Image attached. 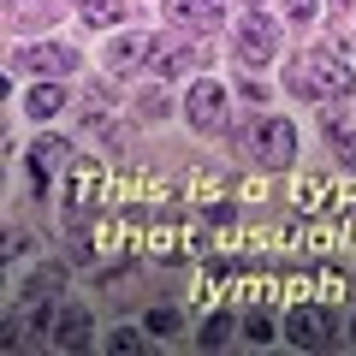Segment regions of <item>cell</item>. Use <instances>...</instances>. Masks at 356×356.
<instances>
[{
	"label": "cell",
	"mask_w": 356,
	"mask_h": 356,
	"mask_svg": "<svg viewBox=\"0 0 356 356\" xmlns=\"http://www.w3.org/2000/svg\"><path fill=\"white\" fill-rule=\"evenodd\" d=\"M297 89H309L315 102H339V95H350V89H356V72L344 65V54L315 48L303 65H297Z\"/></svg>",
	"instance_id": "6da1fadb"
},
{
	"label": "cell",
	"mask_w": 356,
	"mask_h": 356,
	"mask_svg": "<svg viewBox=\"0 0 356 356\" xmlns=\"http://www.w3.org/2000/svg\"><path fill=\"white\" fill-rule=\"evenodd\" d=\"M250 154L261 166H291L297 154V125L291 119H261V125H250Z\"/></svg>",
	"instance_id": "7a4b0ae2"
},
{
	"label": "cell",
	"mask_w": 356,
	"mask_h": 356,
	"mask_svg": "<svg viewBox=\"0 0 356 356\" xmlns=\"http://www.w3.org/2000/svg\"><path fill=\"white\" fill-rule=\"evenodd\" d=\"M232 48H238L250 65H267L273 54H280V24H273V18H261V13H243L238 30H232Z\"/></svg>",
	"instance_id": "3957f363"
},
{
	"label": "cell",
	"mask_w": 356,
	"mask_h": 356,
	"mask_svg": "<svg viewBox=\"0 0 356 356\" xmlns=\"http://www.w3.org/2000/svg\"><path fill=\"white\" fill-rule=\"evenodd\" d=\"M18 65H24L30 77H72L77 72V48H65V42H30V48H18Z\"/></svg>",
	"instance_id": "277c9868"
},
{
	"label": "cell",
	"mask_w": 356,
	"mask_h": 356,
	"mask_svg": "<svg viewBox=\"0 0 356 356\" xmlns=\"http://www.w3.org/2000/svg\"><path fill=\"white\" fill-rule=\"evenodd\" d=\"M184 113H191L196 131H226V89H220L214 77L191 83V95H184Z\"/></svg>",
	"instance_id": "5b68a950"
},
{
	"label": "cell",
	"mask_w": 356,
	"mask_h": 356,
	"mask_svg": "<svg viewBox=\"0 0 356 356\" xmlns=\"http://www.w3.org/2000/svg\"><path fill=\"white\" fill-rule=\"evenodd\" d=\"M220 18H226V0H172L166 6V24L178 30H214Z\"/></svg>",
	"instance_id": "8992f818"
},
{
	"label": "cell",
	"mask_w": 356,
	"mask_h": 356,
	"mask_svg": "<svg viewBox=\"0 0 356 356\" xmlns=\"http://www.w3.org/2000/svg\"><path fill=\"white\" fill-rule=\"evenodd\" d=\"M95 184H102V166L95 161H72L65 166V214H83L95 202Z\"/></svg>",
	"instance_id": "52a82bcc"
},
{
	"label": "cell",
	"mask_w": 356,
	"mask_h": 356,
	"mask_svg": "<svg viewBox=\"0 0 356 356\" xmlns=\"http://www.w3.org/2000/svg\"><path fill=\"white\" fill-rule=\"evenodd\" d=\"M149 48H154V42L143 36V30L113 36V42H107V72H137V65H149Z\"/></svg>",
	"instance_id": "ba28073f"
},
{
	"label": "cell",
	"mask_w": 356,
	"mask_h": 356,
	"mask_svg": "<svg viewBox=\"0 0 356 356\" xmlns=\"http://www.w3.org/2000/svg\"><path fill=\"white\" fill-rule=\"evenodd\" d=\"M291 344H303V350H321V344H327V309H291Z\"/></svg>",
	"instance_id": "9c48e42d"
},
{
	"label": "cell",
	"mask_w": 356,
	"mask_h": 356,
	"mask_svg": "<svg viewBox=\"0 0 356 356\" xmlns=\"http://www.w3.org/2000/svg\"><path fill=\"white\" fill-rule=\"evenodd\" d=\"M24 113H30V119H54V113H65V83H60V77H36V89L24 95Z\"/></svg>",
	"instance_id": "30bf717a"
},
{
	"label": "cell",
	"mask_w": 356,
	"mask_h": 356,
	"mask_svg": "<svg viewBox=\"0 0 356 356\" xmlns=\"http://www.w3.org/2000/svg\"><path fill=\"white\" fill-rule=\"evenodd\" d=\"M54 344H60V350H83V344H89V309H60V321H54Z\"/></svg>",
	"instance_id": "8fae6325"
},
{
	"label": "cell",
	"mask_w": 356,
	"mask_h": 356,
	"mask_svg": "<svg viewBox=\"0 0 356 356\" xmlns=\"http://www.w3.org/2000/svg\"><path fill=\"white\" fill-rule=\"evenodd\" d=\"M119 13H125V0H89V6H83V24L89 30H113Z\"/></svg>",
	"instance_id": "7c38bea8"
},
{
	"label": "cell",
	"mask_w": 356,
	"mask_h": 356,
	"mask_svg": "<svg viewBox=\"0 0 356 356\" xmlns=\"http://www.w3.org/2000/svg\"><path fill=\"white\" fill-rule=\"evenodd\" d=\"M178 65H184V54H178V48H166V42H154V48H149V72L154 77H178Z\"/></svg>",
	"instance_id": "4fadbf2b"
},
{
	"label": "cell",
	"mask_w": 356,
	"mask_h": 356,
	"mask_svg": "<svg viewBox=\"0 0 356 356\" xmlns=\"http://www.w3.org/2000/svg\"><path fill=\"white\" fill-rule=\"evenodd\" d=\"M107 125H113V107H107V102H95V107H83V131H89V137H102Z\"/></svg>",
	"instance_id": "5bb4252c"
},
{
	"label": "cell",
	"mask_w": 356,
	"mask_h": 356,
	"mask_svg": "<svg viewBox=\"0 0 356 356\" xmlns=\"http://www.w3.org/2000/svg\"><path fill=\"white\" fill-rule=\"evenodd\" d=\"M226 332H232V321H226V315H208V327L196 332V339H202L208 350H214V344H226Z\"/></svg>",
	"instance_id": "9a60e30c"
},
{
	"label": "cell",
	"mask_w": 356,
	"mask_h": 356,
	"mask_svg": "<svg viewBox=\"0 0 356 356\" xmlns=\"http://www.w3.org/2000/svg\"><path fill=\"white\" fill-rule=\"evenodd\" d=\"M297 208H327V184H321V178H309L303 191H297Z\"/></svg>",
	"instance_id": "2e32d148"
},
{
	"label": "cell",
	"mask_w": 356,
	"mask_h": 356,
	"mask_svg": "<svg viewBox=\"0 0 356 356\" xmlns=\"http://www.w3.org/2000/svg\"><path fill=\"white\" fill-rule=\"evenodd\" d=\"M143 327H149V332H172L178 315H172V309H149V315H143Z\"/></svg>",
	"instance_id": "e0dca14e"
},
{
	"label": "cell",
	"mask_w": 356,
	"mask_h": 356,
	"mask_svg": "<svg viewBox=\"0 0 356 356\" xmlns=\"http://www.w3.org/2000/svg\"><path fill=\"white\" fill-rule=\"evenodd\" d=\"M285 13H291V24H309L321 13V0H285Z\"/></svg>",
	"instance_id": "ac0fdd59"
},
{
	"label": "cell",
	"mask_w": 356,
	"mask_h": 356,
	"mask_svg": "<svg viewBox=\"0 0 356 356\" xmlns=\"http://www.w3.org/2000/svg\"><path fill=\"white\" fill-rule=\"evenodd\" d=\"M107 344H113V356H119V350H125V356H131V350H143V339H137V332H131V327H119V332H113V339H107Z\"/></svg>",
	"instance_id": "d6986e66"
},
{
	"label": "cell",
	"mask_w": 356,
	"mask_h": 356,
	"mask_svg": "<svg viewBox=\"0 0 356 356\" xmlns=\"http://www.w3.org/2000/svg\"><path fill=\"white\" fill-rule=\"evenodd\" d=\"M243 332H250V339L261 344V339H267V332H273V327H267V315H250V321H243Z\"/></svg>",
	"instance_id": "ffe728a7"
},
{
	"label": "cell",
	"mask_w": 356,
	"mask_h": 356,
	"mask_svg": "<svg viewBox=\"0 0 356 356\" xmlns=\"http://www.w3.org/2000/svg\"><path fill=\"white\" fill-rule=\"evenodd\" d=\"M339 154H344V166H356V131H350V137L339 143Z\"/></svg>",
	"instance_id": "44dd1931"
},
{
	"label": "cell",
	"mask_w": 356,
	"mask_h": 356,
	"mask_svg": "<svg viewBox=\"0 0 356 356\" xmlns=\"http://www.w3.org/2000/svg\"><path fill=\"white\" fill-rule=\"evenodd\" d=\"M350 238H356V214H350Z\"/></svg>",
	"instance_id": "7402d4cb"
},
{
	"label": "cell",
	"mask_w": 356,
	"mask_h": 356,
	"mask_svg": "<svg viewBox=\"0 0 356 356\" xmlns=\"http://www.w3.org/2000/svg\"><path fill=\"white\" fill-rule=\"evenodd\" d=\"M339 6H356V0H339Z\"/></svg>",
	"instance_id": "603a6c76"
},
{
	"label": "cell",
	"mask_w": 356,
	"mask_h": 356,
	"mask_svg": "<svg viewBox=\"0 0 356 356\" xmlns=\"http://www.w3.org/2000/svg\"><path fill=\"white\" fill-rule=\"evenodd\" d=\"M350 332H356V321H350Z\"/></svg>",
	"instance_id": "cb8c5ba5"
},
{
	"label": "cell",
	"mask_w": 356,
	"mask_h": 356,
	"mask_svg": "<svg viewBox=\"0 0 356 356\" xmlns=\"http://www.w3.org/2000/svg\"><path fill=\"white\" fill-rule=\"evenodd\" d=\"M83 6H89V0H83Z\"/></svg>",
	"instance_id": "d4e9b609"
}]
</instances>
